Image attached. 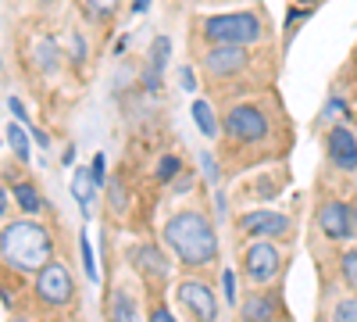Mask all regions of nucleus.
I'll return each instance as SVG.
<instances>
[{
	"instance_id": "8",
	"label": "nucleus",
	"mask_w": 357,
	"mask_h": 322,
	"mask_svg": "<svg viewBox=\"0 0 357 322\" xmlns=\"http://www.w3.org/2000/svg\"><path fill=\"white\" fill-rule=\"evenodd\" d=\"M318 229L325 240H350L354 237V222H350V204L329 197L318 204V215H314Z\"/></svg>"
},
{
	"instance_id": "32",
	"label": "nucleus",
	"mask_w": 357,
	"mask_h": 322,
	"mask_svg": "<svg viewBox=\"0 0 357 322\" xmlns=\"http://www.w3.org/2000/svg\"><path fill=\"white\" fill-rule=\"evenodd\" d=\"M172 190H175V193H190V190H193V172L186 168V172H183V175H178V180H175V183H172Z\"/></svg>"
},
{
	"instance_id": "40",
	"label": "nucleus",
	"mask_w": 357,
	"mask_h": 322,
	"mask_svg": "<svg viewBox=\"0 0 357 322\" xmlns=\"http://www.w3.org/2000/svg\"><path fill=\"white\" fill-rule=\"evenodd\" d=\"M65 165H75V143H72V147L65 151Z\"/></svg>"
},
{
	"instance_id": "28",
	"label": "nucleus",
	"mask_w": 357,
	"mask_h": 322,
	"mask_svg": "<svg viewBox=\"0 0 357 322\" xmlns=\"http://www.w3.org/2000/svg\"><path fill=\"white\" fill-rule=\"evenodd\" d=\"M111 212L114 215H126V193H122V183H111Z\"/></svg>"
},
{
	"instance_id": "5",
	"label": "nucleus",
	"mask_w": 357,
	"mask_h": 322,
	"mask_svg": "<svg viewBox=\"0 0 357 322\" xmlns=\"http://www.w3.org/2000/svg\"><path fill=\"white\" fill-rule=\"evenodd\" d=\"M33 290L47 308H68L75 301V279L61 261H50L47 269H40L33 279Z\"/></svg>"
},
{
	"instance_id": "36",
	"label": "nucleus",
	"mask_w": 357,
	"mask_h": 322,
	"mask_svg": "<svg viewBox=\"0 0 357 322\" xmlns=\"http://www.w3.org/2000/svg\"><path fill=\"white\" fill-rule=\"evenodd\" d=\"M72 43H75V61H82V57H86V54H82V50H86V43H82V36L75 33V40H72Z\"/></svg>"
},
{
	"instance_id": "17",
	"label": "nucleus",
	"mask_w": 357,
	"mask_h": 322,
	"mask_svg": "<svg viewBox=\"0 0 357 322\" xmlns=\"http://www.w3.org/2000/svg\"><path fill=\"white\" fill-rule=\"evenodd\" d=\"M11 193H15V204H18V208H22L29 219H36V215L43 212V197H40V190L29 183V180H18Z\"/></svg>"
},
{
	"instance_id": "37",
	"label": "nucleus",
	"mask_w": 357,
	"mask_h": 322,
	"mask_svg": "<svg viewBox=\"0 0 357 322\" xmlns=\"http://www.w3.org/2000/svg\"><path fill=\"white\" fill-rule=\"evenodd\" d=\"M146 8H151V0H132V11H136V15H143Z\"/></svg>"
},
{
	"instance_id": "7",
	"label": "nucleus",
	"mask_w": 357,
	"mask_h": 322,
	"mask_svg": "<svg viewBox=\"0 0 357 322\" xmlns=\"http://www.w3.org/2000/svg\"><path fill=\"white\" fill-rule=\"evenodd\" d=\"M175 298L197 322H218V298L204 279H183L175 286Z\"/></svg>"
},
{
	"instance_id": "39",
	"label": "nucleus",
	"mask_w": 357,
	"mask_h": 322,
	"mask_svg": "<svg viewBox=\"0 0 357 322\" xmlns=\"http://www.w3.org/2000/svg\"><path fill=\"white\" fill-rule=\"evenodd\" d=\"M11 308H15V301H11V290L4 286V312H11Z\"/></svg>"
},
{
	"instance_id": "41",
	"label": "nucleus",
	"mask_w": 357,
	"mask_h": 322,
	"mask_svg": "<svg viewBox=\"0 0 357 322\" xmlns=\"http://www.w3.org/2000/svg\"><path fill=\"white\" fill-rule=\"evenodd\" d=\"M350 222H354V233H357V204H350Z\"/></svg>"
},
{
	"instance_id": "15",
	"label": "nucleus",
	"mask_w": 357,
	"mask_h": 322,
	"mask_svg": "<svg viewBox=\"0 0 357 322\" xmlns=\"http://www.w3.org/2000/svg\"><path fill=\"white\" fill-rule=\"evenodd\" d=\"M107 319L111 322H139V312H136V298L129 294L126 286H118L111 301H107Z\"/></svg>"
},
{
	"instance_id": "30",
	"label": "nucleus",
	"mask_w": 357,
	"mask_h": 322,
	"mask_svg": "<svg viewBox=\"0 0 357 322\" xmlns=\"http://www.w3.org/2000/svg\"><path fill=\"white\" fill-rule=\"evenodd\" d=\"M178 86H183L186 94H193V90H197V75H193V68H190V65L178 68Z\"/></svg>"
},
{
	"instance_id": "21",
	"label": "nucleus",
	"mask_w": 357,
	"mask_h": 322,
	"mask_svg": "<svg viewBox=\"0 0 357 322\" xmlns=\"http://www.w3.org/2000/svg\"><path fill=\"white\" fill-rule=\"evenodd\" d=\"M79 254H82V269H86V279H89V283H97V279H100V269H97L93 244H89V233H86V229L79 233Z\"/></svg>"
},
{
	"instance_id": "43",
	"label": "nucleus",
	"mask_w": 357,
	"mask_h": 322,
	"mask_svg": "<svg viewBox=\"0 0 357 322\" xmlns=\"http://www.w3.org/2000/svg\"><path fill=\"white\" fill-rule=\"evenodd\" d=\"M11 322H29V319H11Z\"/></svg>"
},
{
	"instance_id": "33",
	"label": "nucleus",
	"mask_w": 357,
	"mask_h": 322,
	"mask_svg": "<svg viewBox=\"0 0 357 322\" xmlns=\"http://www.w3.org/2000/svg\"><path fill=\"white\" fill-rule=\"evenodd\" d=\"M146 322H178V319L172 315V308H165V305H158V308L151 312V319H146Z\"/></svg>"
},
{
	"instance_id": "13",
	"label": "nucleus",
	"mask_w": 357,
	"mask_h": 322,
	"mask_svg": "<svg viewBox=\"0 0 357 322\" xmlns=\"http://www.w3.org/2000/svg\"><path fill=\"white\" fill-rule=\"evenodd\" d=\"M243 322H275L279 319V301L272 294H247L240 305Z\"/></svg>"
},
{
	"instance_id": "12",
	"label": "nucleus",
	"mask_w": 357,
	"mask_h": 322,
	"mask_svg": "<svg viewBox=\"0 0 357 322\" xmlns=\"http://www.w3.org/2000/svg\"><path fill=\"white\" fill-rule=\"evenodd\" d=\"M132 269L146 279V283H161V279H168V258H165V251L158 247V244H139V247H132Z\"/></svg>"
},
{
	"instance_id": "10",
	"label": "nucleus",
	"mask_w": 357,
	"mask_h": 322,
	"mask_svg": "<svg viewBox=\"0 0 357 322\" xmlns=\"http://www.w3.org/2000/svg\"><path fill=\"white\" fill-rule=\"evenodd\" d=\"M240 229L254 240H279L289 233V219L282 212H268V208H254L240 215Z\"/></svg>"
},
{
	"instance_id": "1",
	"label": "nucleus",
	"mask_w": 357,
	"mask_h": 322,
	"mask_svg": "<svg viewBox=\"0 0 357 322\" xmlns=\"http://www.w3.org/2000/svg\"><path fill=\"white\" fill-rule=\"evenodd\" d=\"M0 254L4 265L15 272H40L54 261V240L50 229L40 219H8L0 229Z\"/></svg>"
},
{
	"instance_id": "3",
	"label": "nucleus",
	"mask_w": 357,
	"mask_h": 322,
	"mask_svg": "<svg viewBox=\"0 0 357 322\" xmlns=\"http://www.w3.org/2000/svg\"><path fill=\"white\" fill-rule=\"evenodd\" d=\"M264 33V25L254 11H225V15H211L204 18V40L218 47V43H229V47H250L257 43Z\"/></svg>"
},
{
	"instance_id": "42",
	"label": "nucleus",
	"mask_w": 357,
	"mask_h": 322,
	"mask_svg": "<svg viewBox=\"0 0 357 322\" xmlns=\"http://www.w3.org/2000/svg\"><path fill=\"white\" fill-rule=\"evenodd\" d=\"M301 4H307V8H314V4H318V0H301Z\"/></svg>"
},
{
	"instance_id": "19",
	"label": "nucleus",
	"mask_w": 357,
	"mask_h": 322,
	"mask_svg": "<svg viewBox=\"0 0 357 322\" xmlns=\"http://www.w3.org/2000/svg\"><path fill=\"white\" fill-rule=\"evenodd\" d=\"M186 172V165H183V158H175V154H161L158 158V183H165V186H172L178 175Z\"/></svg>"
},
{
	"instance_id": "9",
	"label": "nucleus",
	"mask_w": 357,
	"mask_h": 322,
	"mask_svg": "<svg viewBox=\"0 0 357 322\" xmlns=\"http://www.w3.org/2000/svg\"><path fill=\"white\" fill-rule=\"evenodd\" d=\"M200 65H204L207 75H215V79L240 75V72L247 68V47H229V43L207 47V54L200 57Z\"/></svg>"
},
{
	"instance_id": "23",
	"label": "nucleus",
	"mask_w": 357,
	"mask_h": 322,
	"mask_svg": "<svg viewBox=\"0 0 357 322\" xmlns=\"http://www.w3.org/2000/svg\"><path fill=\"white\" fill-rule=\"evenodd\" d=\"M168 54H172V40H168V36H158L154 47H151V68H154V72H165Z\"/></svg>"
},
{
	"instance_id": "25",
	"label": "nucleus",
	"mask_w": 357,
	"mask_h": 322,
	"mask_svg": "<svg viewBox=\"0 0 357 322\" xmlns=\"http://www.w3.org/2000/svg\"><path fill=\"white\" fill-rule=\"evenodd\" d=\"M333 322H357V298H343L333 308Z\"/></svg>"
},
{
	"instance_id": "31",
	"label": "nucleus",
	"mask_w": 357,
	"mask_h": 322,
	"mask_svg": "<svg viewBox=\"0 0 357 322\" xmlns=\"http://www.w3.org/2000/svg\"><path fill=\"white\" fill-rule=\"evenodd\" d=\"M143 86H146L151 94H158V90H161V72H154L151 65H146V72H143Z\"/></svg>"
},
{
	"instance_id": "2",
	"label": "nucleus",
	"mask_w": 357,
	"mask_h": 322,
	"mask_svg": "<svg viewBox=\"0 0 357 322\" xmlns=\"http://www.w3.org/2000/svg\"><path fill=\"white\" fill-rule=\"evenodd\" d=\"M165 244L168 251L190 269L211 265L218 254V233L200 212H178L165 222Z\"/></svg>"
},
{
	"instance_id": "11",
	"label": "nucleus",
	"mask_w": 357,
	"mask_h": 322,
	"mask_svg": "<svg viewBox=\"0 0 357 322\" xmlns=\"http://www.w3.org/2000/svg\"><path fill=\"white\" fill-rule=\"evenodd\" d=\"M325 151H329V161L340 172H357V133L347 126H333L329 136H325Z\"/></svg>"
},
{
	"instance_id": "34",
	"label": "nucleus",
	"mask_w": 357,
	"mask_h": 322,
	"mask_svg": "<svg viewBox=\"0 0 357 322\" xmlns=\"http://www.w3.org/2000/svg\"><path fill=\"white\" fill-rule=\"evenodd\" d=\"M8 111L15 115V122H22V126L29 122V119H25V108H22V101H18V97H8Z\"/></svg>"
},
{
	"instance_id": "16",
	"label": "nucleus",
	"mask_w": 357,
	"mask_h": 322,
	"mask_svg": "<svg viewBox=\"0 0 357 322\" xmlns=\"http://www.w3.org/2000/svg\"><path fill=\"white\" fill-rule=\"evenodd\" d=\"M33 65H36V72H43V75H54V72H57V65H61V50H57V43H54L50 36H40V40L33 43Z\"/></svg>"
},
{
	"instance_id": "35",
	"label": "nucleus",
	"mask_w": 357,
	"mask_h": 322,
	"mask_svg": "<svg viewBox=\"0 0 357 322\" xmlns=\"http://www.w3.org/2000/svg\"><path fill=\"white\" fill-rule=\"evenodd\" d=\"M33 140H36V147H43V151L50 147V136H47L43 129H36V133H33Z\"/></svg>"
},
{
	"instance_id": "20",
	"label": "nucleus",
	"mask_w": 357,
	"mask_h": 322,
	"mask_svg": "<svg viewBox=\"0 0 357 322\" xmlns=\"http://www.w3.org/2000/svg\"><path fill=\"white\" fill-rule=\"evenodd\" d=\"M8 147L15 151L18 161H29V133L22 122H8Z\"/></svg>"
},
{
	"instance_id": "6",
	"label": "nucleus",
	"mask_w": 357,
	"mask_h": 322,
	"mask_svg": "<svg viewBox=\"0 0 357 322\" xmlns=\"http://www.w3.org/2000/svg\"><path fill=\"white\" fill-rule=\"evenodd\" d=\"M222 133L236 143H261L268 136V119L257 104H232L222 119Z\"/></svg>"
},
{
	"instance_id": "4",
	"label": "nucleus",
	"mask_w": 357,
	"mask_h": 322,
	"mask_svg": "<svg viewBox=\"0 0 357 322\" xmlns=\"http://www.w3.org/2000/svg\"><path fill=\"white\" fill-rule=\"evenodd\" d=\"M282 272V251L272 240H250L243 247V276L257 286L275 283Z\"/></svg>"
},
{
	"instance_id": "27",
	"label": "nucleus",
	"mask_w": 357,
	"mask_h": 322,
	"mask_svg": "<svg viewBox=\"0 0 357 322\" xmlns=\"http://www.w3.org/2000/svg\"><path fill=\"white\" fill-rule=\"evenodd\" d=\"M200 165H204V175H207V183H218V180H222V168H218V161H215L211 154H207V151L200 154Z\"/></svg>"
},
{
	"instance_id": "22",
	"label": "nucleus",
	"mask_w": 357,
	"mask_h": 322,
	"mask_svg": "<svg viewBox=\"0 0 357 322\" xmlns=\"http://www.w3.org/2000/svg\"><path fill=\"white\" fill-rule=\"evenodd\" d=\"M340 276L350 290H357V247H347L340 254Z\"/></svg>"
},
{
	"instance_id": "24",
	"label": "nucleus",
	"mask_w": 357,
	"mask_h": 322,
	"mask_svg": "<svg viewBox=\"0 0 357 322\" xmlns=\"http://www.w3.org/2000/svg\"><path fill=\"white\" fill-rule=\"evenodd\" d=\"M118 4H122V0H86V11L93 18H111L118 11Z\"/></svg>"
},
{
	"instance_id": "38",
	"label": "nucleus",
	"mask_w": 357,
	"mask_h": 322,
	"mask_svg": "<svg viewBox=\"0 0 357 322\" xmlns=\"http://www.w3.org/2000/svg\"><path fill=\"white\" fill-rule=\"evenodd\" d=\"M129 47V36H118V43H114V54H122Z\"/></svg>"
},
{
	"instance_id": "14",
	"label": "nucleus",
	"mask_w": 357,
	"mask_h": 322,
	"mask_svg": "<svg viewBox=\"0 0 357 322\" xmlns=\"http://www.w3.org/2000/svg\"><path fill=\"white\" fill-rule=\"evenodd\" d=\"M72 197H75V204L82 208V215H86V219L93 215L97 183H93V175H89V168H75V172H72Z\"/></svg>"
},
{
	"instance_id": "29",
	"label": "nucleus",
	"mask_w": 357,
	"mask_h": 322,
	"mask_svg": "<svg viewBox=\"0 0 357 322\" xmlns=\"http://www.w3.org/2000/svg\"><path fill=\"white\" fill-rule=\"evenodd\" d=\"M222 290H225V301L236 305V272H232V269L222 272Z\"/></svg>"
},
{
	"instance_id": "18",
	"label": "nucleus",
	"mask_w": 357,
	"mask_h": 322,
	"mask_svg": "<svg viewBox=\"0 0 357 322\" xmlns=\"http://www.w3.org/2000/svg\"><path fill=\"white\" fill-rule=\"evenodd\" d=\"M193 122H197V129H200L207 140H215L218 122H215V111H211V104H207V101H193Z\"/></svg>"
},
{
	"instance_id": "26",
	"label": "nucleus",
	"mask_w": 357,
	"mask_h": 322,
	"mask_svg": "<svg viewBox=\"0 0 357 322\" xmlns=\"http://www.w3.org/2000/svg\"><path fill=\"white\" fill-rule=\"evenodd\" d=\"M89 175H93V183H97V190H100V186L107 183V158H104L100 151L93 154V161H89Z\"/></svg>"
}]
</instances>
